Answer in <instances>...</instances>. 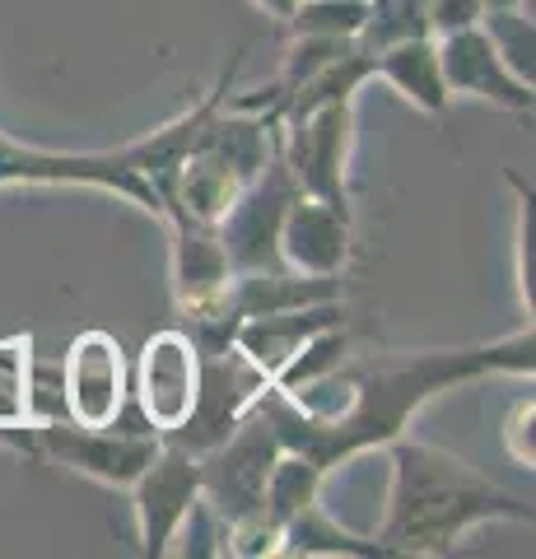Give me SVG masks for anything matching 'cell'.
Returning a JSON list of instances; mask_svg holds the SVG:
<instances>
[{"label":"cell","mask_w":536,"mask_h":559,"mask_svg":"<svg viewBox=\"0 0 536 559\" xmlns=\"http://www.w3.org/2000/svg\"><path fill=\"white\" fill-rule=\"evenodd\" d=\"M536 336L532 326L509 341L472 345V349H420V355H378V359H341L336 369L303 382L294 392L266 388L257 396V415L275 429L281 448L299 452L322 476L355 452L383 448L402 439L406 419L429 396L457 382H476L486 373H532Z\"/></svg>","instance_id":"cell-1"},{"label":"cell","mask_w":536,"mask_h":559,"mask_svg":"<svg viewBox=\"0 0 536 559\" xmlns=\"http://www.w3.org/2000/svg\"><path fill=\"white\" fill-rule=\"evenodd\" d=\"M495 518L532 527L536 513L527 499L504 495L495 480L448 452L392 439V495L388 518L378 527V546L388 555H448L462 532Z\"/></svg>","instance_id":"cell-2"},{"label":"cell","mask_w":536,"mask_h":559,"mask_svg":"<svg viewBox=\"0 0 536 559\" xmlns=\"http://www.w3.org/2000/svg\"><path fill=\"white\" fill-rule=\"evenodd\" d=\"M266 388H271V378L257 369L248 355H238L234 345L219 349V355H201V382H196L192 411H187L182 425L168 429L159 443L201 457V452H211L229 439L238 429V419L257 406V396Z\"/></svg>","instance_id":"cell-3"},{"label":"cell","mask_w":536,"mask_h":559,"mask_svg":"<svg viewBox=\"0 0 536 559\" xmlns=\"http://www.w3.org/2000/svg\"><path fill=\"white\" fill-rule=\"evenodd\" d=\"M281 452L285 448H281V439H275V429L252 406L243 419H238V429L229 433V439L196 457V466H201V499L219 513L224 527L262 509L266 476H271V466H275Z\"/></svg>","instance_id":"cell-4"},{"label":"cell","mask_w":536,"mask_h":559,"mask_svg":"<svg viewBox=\"0 0 536 559\" xmlns=\"http://www.w3.org/2000/svg\"><path fill=\"white\" fill-rule=\"evenodd\" d=\"M299 197V182L285 164V154H271V164L238 191L229 215L219 219V242L229 252L234 271H285L281 261V224L285 210Z\"/></svg>","instance_id":"cell-5"},{"label":"cell","mask_w":536,"mask_h":559,"mask_svg":"<svg viewBox=\"0 0 536 559\" xmlns=\"http://www.w3.org/2000/svg\"><path fill=\"white\" fill-rule=\"evenodd\" d=\"M33 439H38V452L61 466L80 471V476H94L103 485H122L131 489L135 476L154 462L159 452V433H131L117 425H71V419H38L33 425Z\"/></svg>","instance_id":"cell-6"},{"label":"cell","mask_w":536,"mask_h":559,"mask_svg":"<svg viewBox=\"0 0 536 559\" xmlns=\"http://www.w3.org/2000/svg\"><path fill=\"white\" fill-rule=\"evenodd\" d=\"M61 406L71 425H112L122 406L131 401V382H127V355L108 331H84L71 341L61 359Z\"/></svg>","instance_id":"cell-7"},{"label":"cell","mask_w":536,"mask_h":559,"mask_svg":"<svg viewBox=\"0 0 536 559\" xmlns=\"http://www.w3.org/2000/svg\"><path fill=\"white\" fill-rule=\"evenodd\" d=\"M201 355L187 331H154L135 364V406L154 425V433L178 429L196 401Z\"/></svg>","instance_id":"cell-8"},{"label":"cell","mask_w":536,"mask_h":559,"mask_svg":"<svg viewBox=\"0 0 536 559\" xmlns=\"http://www.w3.org/2000/svg\"><path fill=\"white\" fill-rule=\"evenodd\" d=\"M285 127H289L285 164L294 173V182H299V191L345 205L341 168H345V150H350V98L322 103V108H313L299 121H285Z\"/></svg>","instance_id":"cell-9"},{"label":"cell","mask_w":536,"mask_h":559,"mask_svg":"<svg viewBox=\"0 0 536 559\" xmlns=\"http://www.w3.org/2000/svg\"><path fill=\"white\" fill-rule=\"evenodd\" d=\"M434 47H439V70H443L448 94H472V98L495 103V108L532 117V103H536L532 84L517 80L513 70L499 61V51L480 24L443 33V38H434Z\"/></svg>","instance_id":"cell-10"},{"label":"cell","mask_w":536,"mask_h":559,"mask_svg":"<svg viewBox=\"0 0 536 559\" xmlns=\"http://www.w3.org/2000/svg\"><path fill=\"white\" fill-rule=\"evenodd\" d=\"M135 522H141V550L145 555H168V540L178 536V522L201 495V466L192 452L182 448H159L154 462L135 476Z\"/></svg>","instance_id":"cell-11"},{"label":"cell","mask_w":536,"mask_h":559,"mask_svg":"<svg viewBox=\"0 0 536 559\" xmlns=\"http://www.w3.org/2000/svg\"><path fill=\"white\" fill-rule=\"evenodd\" d=\"M281 261L299 275H341L350 261V205L299 191L281 224Z\"/></svg>","instance_id":"cell-12"},{"label":"cell","mask_w":536,"mask_h":559,"mask_svg":"<svg viewBox=\"0 0 536 559\" xmlns=\"http://www.w3.org/2000/svg\"><path fill=\"white\" fill-rule=\"evenodd\" d=\"M341 304L322 299V304H303V308H281V312H257V318H243L234 331V349L248 355L266 378H275L285 364L299 355V349L326 326H341Z\"/></svg>","instance_id":"cell-13"},{"label":"cell","mask_w":536,"mask_h":559,"mask_svg":"<svg viewBox=\"0 0 536 559\" xmlns=\"http://www.w3.org/2000/svg\"><path fill=\"white\" fill-rule=\"evenodd\" d=\"M373 80H388L396 94H406L415 108H425V112L448 108V84L439 70L434 38H410V43L373 51Z\"/></svg>","instance_id":"cell-14"},{"label":"cell","mask_w":536,"mask_h":559,"mask_svg":"<svg viewBox=\"0 0 536 559\" xmlns=\"http://www.w3.org/2000/svg\"><path fill=\"white\" fill-rule=\"evenodd\" d=\"M281 555H388L378 540H359L355 532L336 527L318 503L294 513L281 527Z\"/></svg>","instance_id":"cell-15"},{"label":"cell","mask_w":536,"mask_h":559,"mask_svg":"<svg viewBox=\"0 0 536 559\" xmlns=\"http://www.w3.org/2000/svg\"><path fill=\"white\" fill-rule=\"evenodd\" d=\"M410 38H434V33H429L425 0H369L365 24H359V33H355L359 51H369L373 57V51L410 43Z\"/></svg>","instance_id":"cell-16"},{"label":"cell","mask_w":536,"mask_h":559,"mask_svg":"<svg viewBox=\"0 0 536 559\" xmlns=\"http://www.w3.org/2000/svg\"><path fill=\"white\" fill-rule=\"evenodd\" d=\"M318 485H322V471L308 462V457H299V452H289V448H285L281 457H275L271 476H266L262 509L285 527L294 513H303L308 503H318Z\"/></svg>","instance_id":"cell-17"},{"label":"cell","mask_w":536,"mask_h":559,"mask_svg":"<svg viewBox=\"0 0 536 559\" xmlns=\"http://www.w3.org/2000/svg\"><path fill=\"white\" fill-rule=\"evenodd\" d=\"M486 38L495 43L499 61H504L517 80L536 84V28H532V14H523V5H509V10H486Z\"/></svg>","instance_id":"cell-18"},{"label":"cell","mask_w":536,"mask_h":559,"mask_svg":"<svg viewBox=\"0 0 536 559\" xmlns=\"http://www.w3.org/2000/svg\"><path fill=\"white\" fill-rule=\"evenodd\" d=\"M365 10H369V0H299L285 24L294 33H313V38H350L355 43L359 24H365Z\"/></svg>","instance_id":"cell-19"},{"label":"cell","mask_w":536,"mask_h":559,"mask_svg":"<svg viewBox=\"0 0 536 559\" xmlns=\"http://www.w3.org/2000/svg\"><path fill=\"white\" fill-rule=\"evenodd\" d=\"M509 187L517 191V285H523V299L532 308V294H536V201H532V187L509 173Z\"/></svg>","instance_id":"cell-20"},{"label":"cell","mask_w":536,"mask_h":559,"mask_svg":"<svg viewBox=\"0 0 536 559\" xmlns=\"http://www.w3.org/2000/svg\"><path fill=\"white\" fill-rule=\"evenodd\" d=\"M425 14H429V33L443 38V33H453V28L480 24V14H486V0H425Z\"/></svg>","instance_id":"cell-21"},{"label":"cell","mask_w":536,"mask_h":559,"mask_svg":"<svg viewBox=\"0 0 536 559\" xmlns=\"http://www.w3.org/2000/svg\"><path fill=\"white\" fill-rule=\"evenodd\" d=\"M257 5H262V10H271L275 20H289V10L299 5V0H257Z\"/></svg>","instance_id":"cell-22"},{"label":"cell","mask_w":536,"mask_h":559,"mask_svg":"<svg viewBox=\"0 0 536 559\" xmlns=\"http://www.w3.org/2000/svg\"><path fill=\"white\" fill-rule=\"evenodd\" d=\"M509 5H523V0H486V10H509Z\"/></svg>","instance_id":"cell-23"}]
</instances>
